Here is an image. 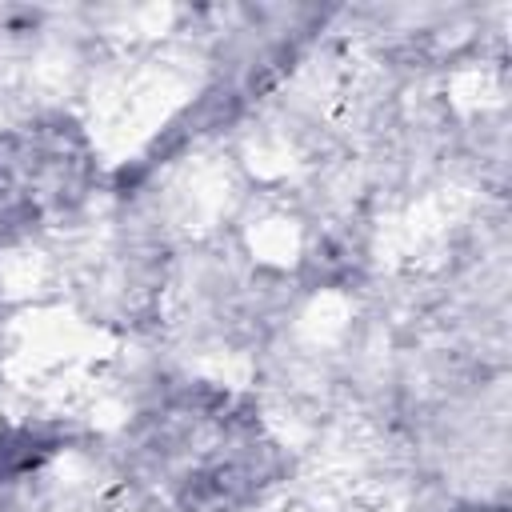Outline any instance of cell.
Listing matches in <instances>:
<instances>
[{
	"mask_svg": "<svg viewBox=\"0 0 512 512\" xmlns=\"http://www.w3.org/2000/svg\"><path fill=\"white\" fill-rule=\"evenodd\" d=\"M472 512H504V508H472Z\"/></svg>",
	"mask_w": 512,
	"mask_h": 512,
	"instance_id": "6da1fadb",
	"label": "cell"
}]
</instances>
